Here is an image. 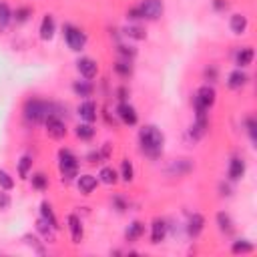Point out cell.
<instances>
[{
  "label": "cell",
  "mask_w": 257,
  "mask_h": 257,
  "mask_svg": "<svg viewBox=\"0 0 257 257\" xmlns=\"http://www.w3.org/2000/svg\"><path fill=\"white\" fill-rule=\"evenodd\" d=\"M139 143H141V151L145 155L159 157L163 151V145H165V137L155 125H145L139 131Z\"/></svg>",
  "instance_id": "cell-1"
},
{
  "label": "cell",
  "mask_w": 257,
  "mask_h": 257,
  "mask_svg": "<svg viewBox=\"0 0 257 257\" xmlns=\"http://www.w3.org/2000/svg\"><path fill=\"white\" fill-rule=\"evenodd\" d=\"M59 107L53 105V102H46L40 98H28L24 105V119L30 123H42L46 121V117H61Z\"/></svg>",
  "instance_id": "cell-2"
},
{
  "label": "cell",
  "mask_w": 257,
  "mask_h": 257,
  "mask_svg": "<svg viewBox=\"0 0 257 257\" xmlns=\"http://www.w3.org/2000/svg\"><path fill=\"white\" fill-rule=\"evenodd\" d=\"M59 169L63 175V181H71L79 177V159L75 157V153L69 149L59 151Z\"/></svg>",
  "instance_id": "cell-3"
},
{
  "label": "cell",
  "mask_w": 257,
  "mask_h": 257,
  "mask_svg": "<svg viewBox=\"0 0 257 257\" xmlns=\"http://www.w3.org/2000/svg\"><path fill=\"white\" fill-rule=\"evenodd\" d=\"M215 98H217V94H215V88H213V86H209V85L201 86V88L195 92V96H193L195 113H207V111L215 105Z\"/></svg>",
  "instance_id": "cell-4"
},
{
  "label": "cell",
  "mask_w": 257,
  "mask_h": 257,
  "mask_svg": "<svg viewBox=\"0 0 257 257\" xmlns=\"http://www.w3.org/2000/svg\"><path fill=\"white\" fill-rule=\"evenodd\" d=\"M63 30H65V40H67L69 48L75 50V53H81V50L85 48V44H86V34L81 28L73 26V24H65Z\"/></svg>",
  "instance_id": "cell-5"
},
{
  "label": "cell",
  "mask_w": 257,
  "mask_h": 257,
  "mask_svg": "<svg viewBox=\"0 0 257 257\" xmlns=\"http://www.w3.org/2000/svg\"><path fill=\"white\" fill-rule=\"evenodd\" d=\"M137 10L145 20H157L163 14V2L161 0H141Z\"/></svg>",
  "instance_id": "cell-6"
},
{
  "label": "cell",
  "mask_w": 257,
  "mask_h": 257,
  "mask_svg": "<svg viewBox=\"0 0 257 257\" xmlns=\"http://www.w3.org/2000/svg\"><path fill=\"white\" fill-rule=\"evenodd\" d=\"M44 125H46V135L50 139H63L67 135V125L61 117H46Z\"/></svg>",
  "instance_id": "cell-7"
},
{
  "label": "cell",
  "mask_w": 257,
  "mask_h": 257,
  "mask_svg": "<svg viewBox=\"0 0 257 257\" xmlns=\"http://www.w3.org/2000/svg\"><path fill=\"white\" fill-rule=\"evenodd\" d=\"M77 71L81 73L83 79L92 81L96 77V73H98V65H96V61H92L88 57H83V59L77 61Z\"/></svg>",
  "instance_id": "cell-8"
},
{
  "label": "cell",
  "mask_w": 257,
  "mask_h": 257,
  "mask_svg": "<svg viewBox=\"0 0 257 257\" xmlns=\"http://www.w3.org/2000/svg\"><path fill=\"white\" fill-rule=\"evenodd\" d=\"M117 117L125 123V125H137V121H139V115H137V111H135V107L133 105H129V102L125 100V102H121V105L117 107Z\"/></svg>",
  "instance_id": "cell-9"
},
{
  "label": "cell",
  "mask_w": 257,
  "mask_h": 257,
  "mask_svg": "<svg viewBox=\"0 0 257 257\" xmlns=\"http://www.w3.org/2000/svg\"><path fill=\"white\" fill-rule=\"evenodd\" d=\"M96 185H98V177H94V175H81L79 179H77V187H79V191L83 193V195H90L94 189H96Z\"/></svg>",
  "instance_id": "cell-10"
},
{
  "label": "cell",
  "mask_w": 257,
  "mask_h": 257,
  "mask_svg": "<svg viewBox=\"0 0 257 257\" xmlns=\"http://www.w3.org/2000/svg\"><path fill=\"white\" fill-rule=\"evenodd\" d=\"M77 113H79V117H81L85 123H92V121H96V105H94L92 100H85V102H81L79 109H77Z\"/></svg>",
  "instance_id": "cell-11"
},
{
  "label": "cell",
  "mask_w": 257,
  "mask_h": 257,
  "mask_svg": "<svg viewBox=\"0 0 257 257\" xmlns=\"http://www.w3.org/2000/svg\"><path fill=\"white\" fill-rule=\"evenodd\" d=\"M165 235H167V225H165V221L155 219V221H153V225H151V243H153V245H159V243L165 239Z\"/></svg>",
  "instance_id": "cell-12"
},
{
  "label": "cell",
  "mask_w": 257,
  "mask_h": 257,
  "mask_svg": "<svg viewBox=\"0 0 257 257\" xmlns=\"http://www.w3.org/2000/svg\"><path fill=\"white\" fill-rule=\"evenodd\" d=\"M243 175H245V161L241 157H233L229 163V169H227V177L231 181H239Z\"/></svg>",
  "instance_id": "cell-13"
},
{
  "label": "cell",
  "mask_w": 257,
  "mask_h": 257,
  "mask_svg": "<svg viewBox=\"0 0 257 257\" xmlns=\"http://www.w3.org/2000/svg\"><path fill=\"white\" fill-rule=\"evenodd\" d=\"M55 32H57V22H55V18L50 14H46L42 18V22H40V38L42 40H50L55 36Z\"/></svg>",
  "instance_id": "cell-14"
},
{
  "label": "cell",
  "mask_w": 257,
  "mask_h": 257,
  "mask_svg": "<svg viewBox=\"0 0 257 257\" xmlns=\"http://www.w3.org/2000/svg\"><path fill=\"white\" fill-rule=\"evenodd\" d=\"M69 229H71L73 243H81L83 237H85V229H83V223L77 215H69Z\"/></svg>",
  "instance_id": "cell-15"
},
{
  "label": "cell",
  "mask_w": 257,
  "mask_h": 257,
  "mask_svg": "<svg viewBox=\"0 0 257 257\" xmlns=\"http://www.w3.org/2000/svg\"><path fill=\"white\" fill-rule=\"evenodd\" d=\"M203 227H205V219H203V215L193 213V215L189 217V223H187V233H189L191 237H199V235H201V231H203Z\"/></svg>",
  "instance_id": "cell-16"
},
{
  "label": "cell",
  "mask_w": 257,
  "mask_h": 257,
  "mask_svg": "<svg viewBox=\"0 0 257 257\" xmlns=\"http://www.w3.org/2000/svg\"><path fill=\"white\" fill-rule=\"evenodd\" d=\"M247 81H249V77L241 71V69H237V71H233V73H229V77H227V86L229 88H241V86H245L247 85Z\"/></svg>",
  "instance_id": "cell-17"
},
{
  "label": "cell",
  "mask_w": 257,
  "mask_h": 257,
  "mask_svg": "<svg viewBox=\"0 0 257 257\" xmlns=\"http://www.w3.org/2000/svg\"><path fill=\"white\" fill-rule=\"evenodd\" d=\"M36 229H38V233L46 239V243H53V241H55V231H57V229H55L53 225H50L46 219H42V217H40V219H38V223H36Z\"/></svg>",
  "instance_id": "cell-18"
},
{
  "label": "cell",
  "mask_w": 257,
  "mask_h": 257,
  "mask_svg": "<svg viewBox=\"0 0 257 257\" xmlns=\"http://www.w3.org/2000/svg\"><path fill=\"white\" fill-rule=\"evenodd\" d=\"M145 233V225L141 223V221H133L129 227H127V231H125V237H127V241L129 243H135L137 239H141V235Z\"/></svg>",
  "instance_id": "cell-19"
},
{
  "label": "cell",
  "mask_w": 257,
  "mask_h": 257,
  "mask_svg": "<svg viewBox=\"0 0 257 257\" xmlns=\"http://www.w3.org/2000/svg\"><path fill=\"white\" fill-rule=\"evenodd\" d=\"M73 90H75V94L77 96H83V98H88L90 94H92V90H94V86L90 85V81H75V85H73Z\"/></svg>",
  "instance_id": "cell-20"
},
{
  "label": "cell",
  "mask_w": 257,
  "mask_h": 257,
  "mask_svg": "<svg viewBox=\"0 0 257 257\" xmlns=\"http://www.w3.org/2000/svg\"><path fill=\"white\" fill-rule=\"evenodd\" d=\"M98 181L105 183V185H115L119 181V173L113 167H102L98 173Z\"/></svg>",
  "instance_id": "cell-21"
},
{
  "label": "cell",
  "mask_w": 257,
  "mask_h": 257,
  "mask_svg": "<svg viewBox=\"0 0 257 257\" xmlns=\"http://www.w3.org/2000/svg\"><path fill=\"white\" fill-rule=\"evenodd\" d=\"M251 61H253V48H241L239 53H237V57H235V65L239 67V69H243V67H249L251 65Z\"/></svg>",
  "instance_id": "cell-22"
},
{
  "label": "cell",
  "mask_w": 257,
  "mask_h": 257,
  "mask_svg": "<svg viewBox=\"0 0 257 257\" xmlns=\"http://www.w3.org/2000/svg\"><path fill=\"white\" fill-rule=\"evenodd\" d=\"M40 217H42V219H46V221H48L50 225H53L55 229H59V227H61V225H59V221H57V217H55L53 207H50V203H46V201L40 205Z\"/></svg>",
  "instance_id": "cell-23"
},
{
  "label": "cell",
  "mask_w": 257,
  "mask_h": 257,
  "mask_svg": "<svg viewBox=\"0 0 257 257\" xmlns=\"http://www.w3.org/2000/svg\"><path fill=\"white\" fill-rule=\"evenodd\" d=\"M229 26L235 34H243L247 30V18L243 14H233L231 20H229Z\"/></svg>",
  "instance_id": "cell-24"
},
{
  "label": "cell",
  "mask_w": 257,
  "mask_h": 257,
  "mask_svg": "<svg viewBox=\"0 0 257 257\" xmlns=\"http://www.w3.org/2000/svg\"><path fill=\"white\" fill-rule=\"evenodd\" d=\"M123 181H127V183H131L133 179H135V169H133V163L129 161V159H123L121 161V175H119Z\"/></svg>",
  "instance_id": "cell-25"
},
{
  "label": "cell",
  "mask_w": 257,
  "mask_h": 257,
  "mask_svg": "<svg viewBox=\"0 0 257 257\" xmlns=\"http://www.w3.org/2000/svg\"><path fill=\"white\" fill-rule=\"evenodd\" d=\"M77 137H79L81 141H90V139L94 137V127H92L90 123L79 125V127H77Z\"/></svg>",
  "instance_id": "cell-26"
},
{
  "label": "cell",
  "mask_w": 257,
  "mask_h": 257,
  "mask_svg": "<svg viewBox=\"0 0 257 257\" xmlns=\"http://www.w3.org/2000/svg\"><path fill=\"white\" fill-rule=\"evenodd\" d=\"M217 225H219V229L223 231V233H231L233 231V221H231V217L227 215V213H217Z\"/></svg>",
  "instance_id": "cell-27"
},
{
  "label": "cell",
  "mask_w": 257,
  "mask_h": 257,
  "mask_svg": "<svg viewBox=\"0 0 257 257\" xmlns=\"http://www.w3.org/2000/svg\"><path fill=\"white\" fill-rule=\"evenodd\" d=\"M12 20V12L6 2H0V28H6Z\"/></svg>",
  "instance_id": "cell-28"
},
{
  "label": "cell",
  "mask_w": 257,
  "mask_h": 257,
  "mask_svg": "<svg viewBox=\"0 0 257 257\" xmlns=\"http://www.w3.org/2000/svg\"><path fill=\"white\" fill-rule=\"evenodd\" d=\"M115 71H117V75H121V77H131V75H133V65H131V61H127V59H121L119 63H115Z\"/></svg>",
  "instance_id": "cell-29"
},
{
  "label": "cell",
  "mask_w": 257,
  "mask_h": 257,
  "mask_svg": "<svg viewBox=\"0 0 257 257\" xmlns=\"http://www.w3.org/2000/svg\"><path fill=\"white\" fill-rule=\"evenodd\" d=\"M253 249H255L253 243L247 241V239H239V241H235V243L231 245V251H233V253H251Z\"/></svg>",
  "instance_id": "cell-30"
},
{
  "label": "cell",
  "mask_w": 257,
  "mask_h": 257,
  "mask_svg": "<svg viewBox=\"0 0 257 257\" xmlns=\"http://www.w3.org/2000/svg\"><path fill=\"white\" fill-rule=\"evenodd\" d=\"M32 167V159L28 155H24L20 161H18V177L20 179H28V171Z\"/></svg>",
  "instance_id": "cell-31"
},
{
  "label": "cell",
  "mask_w": 257,
  "mask_h": 257,
  "mask_svg": "<svg viewBox=\"0 0 257 257\" xmlns=\"http://www.w3.org/2000/svg\"><path fill=\"white\" fill-rule=\"evenodd\" d=\"M32 187L36 191H46L48 189V177L44 173H34L32 175Z\"/></svg>",
  "instance_id": "cell-32"
},
{
  "label": "cell",
  "mask_w": 257,
  "mask_h": 257,
  "mask_svg": "<svg viewBox=\"0 0 257 257\" xmlns=\"http://www.w3.org/2000/svg\"><path fill=\"white\" fill-rule=\"evenodd\" d=\"M125 34H127L129 38H135V40H143V38L147 36L145 28H141V26H137V24H131V26H127V28H125Z\"/></svg>",
  "instance_id": "cell-33"
},
{
  "label": "cell",
  "mask_w": 257,
  "mask_h": 257,
  "mask_svg": "<svg viewBox=\"0 0 257 257\" xmlns=\"http://www.w3.org/2000/svg\"><path fill=\"white\" fill-rule=\"evenodd\" d=\"M30 16H32V10H30L28 6H20V8H16V12L12 14V18H14L16 22H26Z\"/></svg>",
  "instance_id": "cell-34"
},
{
  "label": "cell",
  "mask_w": 257,
  "mask_h": 257,
  "mask_svg": "<svg viewBox=\"0 0 257 257\" xmlns=\"http://www.w3.org/2000/svg\"><path fill=\"white\" fill-rule=\"evenodd\" d=\"M0 187H2L4 191H10L14 187V179L4 171V169H0Z\"/></svg>",
  "instance_id": "cell-35"
},
{
  "label": "cell",
  "mask_w": 257,
  "mask_h": 257,
  "mask_svg": "<svg viewBox=\"0 0 257 257\" xmlns=\"http://www.w3.org/2000/svg\"><path fill=\"white\" fill-rule=\"evenodd\" d=\"M119 55L123 57V59H127V61H131V59H135V55H137V50L133 48V46H127V44H119Z\"/></svg>",
  "instance_id": "cell-36"
},
{
  "label": "cell",
  "mask_w": 257,
  "mask_h": 257,
  "mask_svg": "<svg viewBox=\"0 0 257 257\" xmlns=\"http://www.w3.org/2000/svg\"><path fill=\"white\" fill-rule=\"evenodd\" d=\"M8 207H10V195L4 193V191H0V209L6 211Z\"/></svg>",
  "instance_id": "cell-37"
},
{
  "label": "cell",
  "mask_w": 257,
  "mask_h": 257,
  "mask_svg": "<svg viewBox=\"0 0 257 257\" xmlns=\"http://www.w3.org/2000/svg\"><path fill=\"white\" fill-rule=\"evenodd\" d=\"M113 203H115L117 211H121V213L127 209V203H125V199H123V197H119V195H117V197H113Z\"/></svg>",
  "instance_id": "cell-38"
},
{
  "label": "cell",
  "mask_w": 257,
  "mask_h": 257,
  "mask_svg": "<svg viewBox=\"0 0 257 257\" xmlns=\"http://www.w3.org/2000/svg\"><path fill=\"white\" fill-rule=\"evenodd\" d=\"M247 131H249L251 141H255V139H257V135H255V119H253V117H249V119H247Z\"/></svg>",
  "instance_id": "cell-39"
},
{
  "label": "cell",
  "mask_w": 257,
  "mask_h": 257,
  "mask_svg": "<svg viewBox=\"0 0 257 257\" xmlns=\"http://www.w3.org/2000/svg\"><path fill=\"white\" fill-rule=\"evenodd\" d=\"M100 161H105L102 155H100V151H92L88 155V163H100Z\"/></svg>",
  "instance_id": "cell-40"
},
{
  "label": "cell",
  "mask_w": 257,
  "mask_h": 257,
  "mask_svg": "<svg viewBox=\"0 0 257 257\" xmlns=\"http://www.w3.org/2000/svg\"><path fill=\"white\" fill-rule=\"evenodd\" d=\"M117 94H119L121 102H125V100H127V94H129V92H127V88H125V86H121V88H117Z\"/></svg>",
  "instance_id": "cell-41"
},
{
  "label": "cell",
  "mask_w": 257,
  "mask_h": 257,
  "mask_svg": "<svg viewBox=\"0 0 257 257\" xmlns=\"http://www.w3.org/2000/svg\"><path fill=\"white\" fill-rule=\"evenodd\" d=\"M205 77H207V79H211V81H215V77H217V69H207V71H205Z\"/></svg>",
  "instance_id": "cell-42"
},
{
  "label": "cell",
  "mask_w": 257,
  "mask_h": 257,
  "mask_svg": "<svg viewBox=\"0 0 257 257\" xmlns=\"http://www.w3.org/2000/svg\"><path fill=\"white\" fill-rule=\"evenodd\" d=\"M213 6L217 10H223V8H227V2H225V0H213Z\"/></svg>",
  "instance_id": "cell-43"
}]
</instances>
